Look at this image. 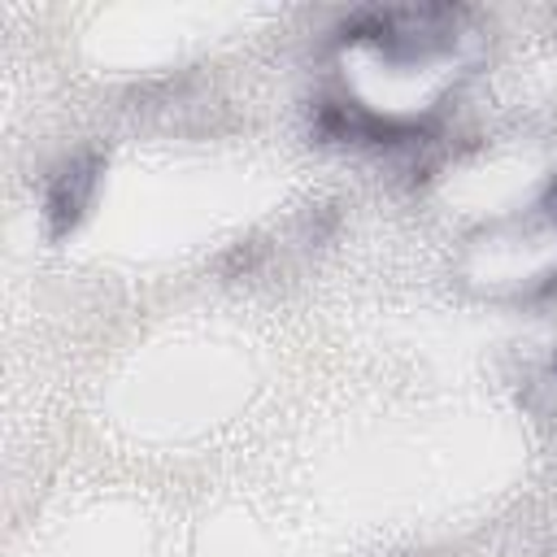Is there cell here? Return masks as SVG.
Wrapping results in <instances>:
<instances>
[{
  "label": "cell",
  "mask_w": 557,
  "mask_h": 557,
  "mask_svg": "<svg viewBox=\"0 0 557 557\" xmlns=\"http://www.w3.org/2000/svg\"><path fill=\"white\" fill-rule=\"evenodd\" d=\"M461 17L457 4H370L339 22V44H366L387 65H422L453 52Z\"/></svg>",
  "instance_id": "6da1fadb"
},
{
  "label": "cell",
  "mask_w": 557,
  "mask_h": 557,
  "mask_svg": "<svg viewBox=\"0 0 557 557\" xmlns=\"http://www.w3.org/2000/svg\"><path fill=\"white\" fill-rule=\"evenodd\" d=\"M309 131L318 144H339V148H413L426 139L431 117H400V113H379L348 96H322L309 109Z\"/></svg>",
  "instance_id": "7a4b0ae2"
},
{
  "label": "cell",
  "mask_w": 557,
  "mask_h": 557,
  "mask_svg": "<svg viewBox=\"0 0 557 557\" xmlns=\"http://www.w3.org/2000/svg\"><path fill=\"white\" fill-rule=\"evenodd\" d=\"M100 174H104V157L100 152H78L70 161H61L48 183H44V222L52 239H65L70 231H78V222L87 218L96 191H100Z\"/></svg>",
  "instance_id": "3957f363"
},
{
  "label": "cell",
  "mask_w": 557,
  "mask_h": 557,
  "mask_svg": "<svg viewBox=\"0 0 557 557\" xmlns=\"http://www.w3.org/2000/svg\"><path fill=\"white\" fill-rule=\"evenodd\" d=\"M553 370H557V361H553Z\"/></svg>",
  "instance_id": "277c9868"
}]
</instances>
